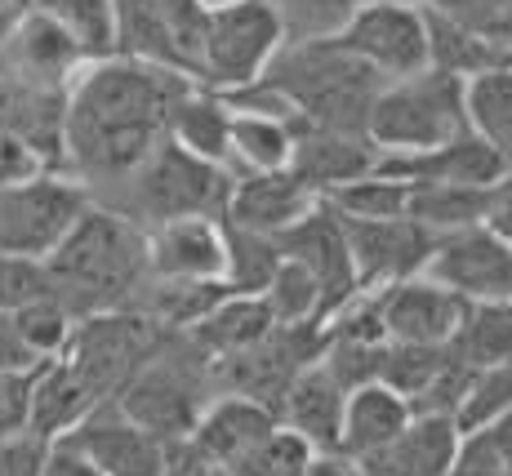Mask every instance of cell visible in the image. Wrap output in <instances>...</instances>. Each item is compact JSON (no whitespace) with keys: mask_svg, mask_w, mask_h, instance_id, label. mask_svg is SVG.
Masks as SVG:
<instances>
[{"mask_svg":"<svg viewBox=\"0 0 512 476\" xmlns=\"http://www.w3.org/2000/svg\"><path fill=\"white\" fill-rule=\"evenodd\" d=\"M196 81L170 67L107 54L94 58L67 85L63 174L94 196L125 183L165 143L174 103Z\"/></svg>","mask_w":512,"mask_h":476,"instance_id":"6da1fadb","label":"cell"},{"mask_svg":"<svg viewBox=\"0 0 512 476\" xmlns=\"http://www.w3.org/2000/svg\"><path fill=\"white\" fill-rule=\"evenodd\" d=\"M45 281L49 299L72 321L125 312L147 285V232L90 201V210L45 259Z\"/></svg>","mask_w":512,"mask_h":476,"instance_id":"7a4b0ae2","label":"cell"},{"mask_svg":"<svg viewBox=\"0 0 512 476\" xmlns=\"http://www.w3.org/2000/svg\"><path fill=\"white\" fill-rule=\"evenodd\" d=\"M254 85L272 89L299 125L343 134H366V116L383 89L379 76L339 45V36L285 41Z\"/></svg>","mask_w":512,"mask_h":476,"instance_id":"3957f363","label":"cell"},{"mask_svg":"<svg viewBox=\"0 0 512 476\" xmlns=\"http://www.w3.org/2000/svg\"><path fill=\"white\" fill-rule=\"evenodd\" d=\"M214 401H219V392H214L210 356L183 330H165L161 343L152 347V356L112 396L116 410L130 423H139L147 436H156L161 445L187 441Z\"/></svg>","mask_w":512,"mask_h":476,"instance_id":"277c9868","label":"cell"},{"mask_svg":"<svg viewBox=\"0 0 512 476\" xmlns=\"http://www.w3.org/2000/svg\"><path fill=\"white\" fill-rule=\"evenodd\" d=\"M228 196H232L228 170L196 161L192 152H183L179 143L165 138L125 183H116L112 192L94 196V205L130 218V223L143 227V232H152V227L179 223V218H219L223 223Z\"/></svg>","mask_w":512,"mask_h":476,"instance_id":"5b68a950","label":"cell"},{"mask_svg":"<svg viewBox=\"0 0 512 476\" xmlns=\"http://www.w3.org/2000/svg\"><path fill=\"white\" fill-rule=\"evenodd\" d=\"M464 85L468 81L441 72H419L410 81L383 85L366 116V138L383 156L432 152L455 138H468Z\"/></svg>","mask_w":512,"mask_h":476,"instance_id":"8992f818","label":"cell"},{"mask_svg":"<svg viewBox=\"0 0 512 476\" xmlns=\"http://www.w3.org/2000/svg\"><path fill=\"white\" fill-rule=\"evenodd\" d=\"M285 45V32L268 0H210L201 18L192 81L210 94L250 89L268 72L272 54Z\"/></svg>","mask_w":512,"mask_h":476,"instance_id":"52a82bcc","label":"cell"},{"mask_svg":"<svg viewBox=\"0 0 512 476\" xmlns=\"http://www.w3.org/2000/svg\"><path fill=\"white\" fill-rule=\"evenodd\" d=\"M161 334H165L161 325L147 321V316L134 312V307L85 316V321L72 325L58 361H63L67 370L81 379V388L103 405L130 383V374L152 356V347L161 343Z\"/></svg>","mask_w":512,"mask_h":476,"instance_id":"ba28073f","label":"cell"},{"mask_svg":"<svg viewBox=\"0 0 512 476\" xmlns=\"http://www.w3.org/2000/svg\"><path fill=\"white\" fill-rule=\"evenodd\" d=\"M85 210H90V192L67 174L45 170L0 187V254L45 263Z\"/></svg>","mask_w":512,"mask_h":476,"instance_id":"9c48e42d","label":"cell"},{"mask_svg":"<svg viewBox=\"0 0 512 476\" xmlns=\"http://www.w3.org/2000/svg\"><path fill=\"white\" fill-rule=\"evenodd\" d=\"M317 356H321V325L317 321L277 325L268 339H259L254 347H241V352L210 361L214 392L241 396V401H254L277 414L281 396L290 392V383L299 379Z\"/></svg>","mask_w":512,"mask_h":476,"instance_id":"30bf717a","label":"cell"},{"mask_svg":"<svg viewBox=\"0 0 512 476\" xmlns=\"http://www.w3.org/2000/svg\"><path fill=\"white\" fill-rule=\"evenodd\" d=\"M90 63L81 45L27 0H0V85L67 89Z\"/></svg>","mask_w":512,"mask_h":476,"instance_id":"8fae6325","label":"cell"},{"mask_svg":"<svg viewBox=\"0 0 512 476\" xmlns=\"http://www.w3.org/2000/svg\"><path fill=\"white\" fill-rule=\"evenodd\" d=\"M339 45L357 63H366L383 85L410 81V76L428 72V23H423V5L366 0L348 18V27L339 32Z\"/></svg>","mask_w":512,"mask_h":476,"instance_id":"7c38bea8","label":"cell"},{"mask_svg":"<svg viewBox=\"0 0 512 476\" xmlns=\"http://www.w3.org/2000/svg\"><path fill=\"white\" fill-rule=\"evenodd\" d=\"M339 227H343V241H348L361 294L423 276L432 250H437V232H428L415 218H343L339 214Z\"/></svg>","mask_w":512,"mask_h":476,"instance_id":"4fadbf2b","label":"cell"},{"mask_svg":"<svg viewBox=\"0 0 512 476\" xmlns=\"http://www.w3.org/2000/svg\"><path fill=\"white\" fill-rule=\"evenodd\" d=\"M464 303H512V245L486 223L437 236L428 272Z\"/></svg>","mask_w":512,"mask_h":476,"instance_id":"5bb4252c","label":"cell"},{"mask_svg":"<svg viewBox=\"0 0 512 476\" xmlns=\"http://www.w3.org/2000/svg\"><path fill=\"white\" fill-rule=\"evenodd\" d=\"M281 250V259L299 263L303 272L312 276L321 294V321H330L339 307H348L361 294L357 272H352V254L348 241H343L339 214L330 210L326 201H317V210H308L294 227H285L281 236H272Z\"/></svg>","mask_w":512,"mask_h":476,"instance_id":"9a60e30c","label":"cell"},{"mask_svg":"<svg viewBox=\"0 0 512 476\" xmlns=\"http://www.w3.org/2000/svg\"><path fill=\"white\" fill-rule=\"evenodd\" d=\"M370 299L388 343H450L468 312V303L459 294H450L446 285H437L432 276H410V281H397L388 290H374Z\"/></svg>","mask_w":512,"mask_h":476,"instance_id":"2e32d148","label":"cell"},{"mask_svg":"<svg viewBox=\"0 0 512 476\" xmlns=\"http://www.w3.org/2000/svg\"><path fill=\"white\" fill-rule=\"evenodd\" d=\"M58 441L72 445L98 476H161L165 472V445L156 436H147L139 423L125 419L112 401L90 410Z\"/></svg>","mask_w":512,"mask_h":476,"instance_id":"e0dca14e","label":"cell"},{"mask_svg":"<svg viewBox=\"0 0 512 476\" xmlns=\"http://www.w3.org/2000/svg\"><path fill=\"white\" fill-rule=\"evenodd\" d=\"M228 272V232L219 218H179L147 232V281L196 285L223 281Z\"/></svg>","mask_w":512,"mask_h":476,"instance_id":"ac0fdd59","label":"cell"},{"mask_svg":"<svg viewBox=\"0 0 512 476\" xmlns=\"http://www.w3.org/2000/svg\"><path fill=\"white\" fill-rule=\"evenodd\" d=\"M379 147L366 134H343V130H317V125H294V152H290V170L308 187L317 201H326L330 192L370 178L379 170Z\"/></svg>","mask_w":512,"mask_h":476,"instance_id":"d6986e66","label":"cell"},{"mask_svg":"<svg viewBox=\"0 0 512 476\" xmlns=\"http://www.w3.org/2000/svg\"><path fill=\"white\" fill-rule=\"evenodd\" d=\"M383 178H397L410 187H477L490 192L508 170L486 143L477 138H455L446 147H432V152H406V156H379Z\"/></svg>","mask_w":512,"mask_h":476,"instance_id":"ffe728a7","label":"cell"},{"mask_svg":"<svg viewBox=\"0 0 512 476\" xmlns=\"http://www.w3.org/2000/svg\"><path fill=\"white\" fill-rule=\"evenodd\" d=\"M308 210H317V196L299 183L290 170L277 174H232V196L223 223L254 236H281Z\"/></svg>","mask_w":512,"mask_h":476,"instance_id":"44dd1931","label":"cell"},{"mask_svg":"<svg viewBox=\"0 0 512 476\" xmlns=\"http://www.w3.org/2000/svg\"><path fill=\"white\" fill-rule=\"evenodd\" d=\"M459 450V428L437 414H415L383 450L357 459V476H446Z\"/></svg>","mask_w":512,"mask_h":476,"instance_id":"7402d4cb","label":"cell"},{"mask_svg":"<svg viewBox=\"0 0 512 476\" xmlns=\"http://www.w3.org/2000/svg\"><path fill=\"white\" fill-rule=\"evenodd\" d=\"M67 89L0 85V130L27 147L49 174H63Z\"/></svg>","mask_w":512,"mask_h":476,"instance_id":"603a6c76","label":"cell"},{"mask_svg":"<svg viewBox=\"0 0 512 476\" xmlns=\"http://www.w3.org/2000/svg\"><path fill=\"white\" fill-rule=\"evenodd\" d=\"M343 401L348 392L326 374V365L312 361L299 379L290 383V392L281 396L277 419L281 428L308 441L312 454H339V428H343Z\"/></svg>","mask_w":512,"mask_h":476,"instance_id":"cb8c5ba5","label":"cell"},{"mask_svg":"<svg viewBox=\"0 0 512 476\" xmlns=\"http://www.w3.org/2000/svg\"><path fill=\"white\" fill-rule=\"evenodd\" d=\"M277 428H281V419L272 410H263V405L241 401V396H219V401L201 414V423L192 428L187 441H192L210 463H219V468L232 472L245 454L259 450Z\"/></svg>","mask_w":512,"mask_h":476,"instance_id":"d4e9b609","label":"cell"},{"mask_svg":"<svg viewBox=\"0 0 512 476\" xmlns=\"http://www.w3.org/2000/svg\"><path fill=\"white\" fill-rule=\"evenodd\" d=\"M165 138L179 143L183 152H192L196 161L228 170V161H232V107L223 103L219 94H210V89L192 85L179 103H174Z\"/></svg>","mask_w":512,"mask_h":476,"instance_id":"484cf974","label":"cell"},{"mask_svg":"<svg viewBox=\"0 0 512 476\" xmlns=\"http://www.w3.org/2000/svg\"><path fill=\"white\" fill-rule=\"evenodd\" d=\"M415 419L410 405L397 392H388L383 383H366V388L348 392L343 401V428H339V454L343 459H366V454L383 450L406 423Z\"/></svg>","mask_w":512,"mask_h":476,"instance_id":"4316f807","label":"cell"},{"mask_svg":"<svg viewBox=\"0 0 512 476\" xmlns=\"http://www.w3.org/2000/svg\"><path fill=\"white\" fill-rule=\"evenodd\" d=\"M90 410H98V401L81 388V379H76V374L67 370L58 356H54V361H45L41 370L32 374V410H27V436H36V441L49 445V441H58V436L72 432Z\"/></svg>","mask_w":512,"mask_h":476,"instance_id":"83f0119b","label":"cell"},{"mask_svg":"<svg viewBox=\"0 0 512 476\" xmlns=\"http://www.w3.org/2000/svg\"><path fill=\"white\" fill-rule=\"evenodd\" d=\"M112 27H116V54L121 58H139V63L183 72L179 45H174V32L156 0H112Z\"/></svg>","mask_w":512,"mask_h":476,"instance_id":"f1b7e54d","label":"cell"},{"mask_svg":"<svg viewBox=\"0 0 512 476\" xmlns=\"http://www.w3.org/2000/svg\"><path fill=\"white\" fill-rule=\"evenodd\" d=\"M464 112L468 134L486 143L504 161V170H512V67L472 76L464 85Z\"/></svg>","mask_w":512,"mask_h":476,"instance_id":"f546056e","label":"cell"},{"mask_svg":"<svg viewBox=\"0 0 512 476\" xmlns=\"http://www.w3.org/2000/svg\"><path fill=\"white\" fill-rule=\"evenodd\" d=\"M272 330H277V321H272V312L263 307V299H223L205 321H196L192 330H183V334L201 347L210 361H219V356H232V352H241V347H254L259 339H268Z\"/></svg>","mask_w":512,"mask_h":476,"instance_id":"4dcf8cb0","label":"cell"},{"mask_svg":"<svg viewBox=\"0 0 512 476\" xmlns=\"http://www.w3.org/2000/svg\"><path fill=\"white\" fill-rule=\"evenodd\" d=\"M294 152V125L281 116L263 112H236L232 107V174H277L290 165Z\"/></svg>","mask_w":512,"mask_h":476,"instance_id":"1f68e13d","label":"cell"},{"mask_svg":"<svg viewBox=\"0 0 512 476\" xmlns=\"http://www.w3.org/2000/svg\"><path fill=\"white\" fill-rule=\"evenodd\" d=\"M450 352L468 370L512 361V303H468L464 321L450 339Z\"/></svg>","mask_w":512,"mask_h":476,"instance_id":"d6a6232c","label":"cell"},{"mask_svg":"<svg viewBox=\"0 0 512 476\" xmlns=\"http://www.w3.org/2000/svg\"><path fill=\"white\" fill-rule=\"evenodd\" d=\"M423 23H428V72L455 76V81H472V76L499 72V67H512L504 54H495L490 45H481L477 36L459 32L455 23L428 14L423 9Z\"/></svg>","mask_w":512,"mask_h":476,"instance_id":"836d02e7","label":"cell"},{"mask_svg":"<svg viewBox=\"0 0 512 476\" xmlns=\"http://www.w3.org/2000/svg\"><path fill=\"white\" fill-rule=\"evenodd\" d=\"M450 370V343H437V347H419V343H388L383 347V370H379V383L388 392H397L401 401L415 405L437 388V379Z\"/></svg>","mask_w":512,"mask_h":476,"instance_id":"e575fe53","label":"cell"},{"mask_svg":"<svg viewBox=\"0 0 512 476\" xmlns=\"http://www.w3.org/2000/svg\"><path fill=\"white\" fill-rule=\"evenodd\" d=\"M486 201L490 192H477V187H410L406 218L446 236V232H459V227L486 223Z\"/></svg>","mask_w":512,"mask_h":476,"instance_id":"d590c367","label":"cell"},{"mask_svg":"<svg viewBox=\"0 0 512 476\" xmlns=\"http://www.w3.org/2000/svg\"><path fill=\"white\" fill-rule=\"evenodd\" d=\"M32 9H41L45 18H54L76 45L90 58L116 54V27H112V0H27Z\"/></svg>","mask_w":512,"mask_h":476,"instance_id":"8d00e7d4","label":"cell"},{"mask_svg":"<svg viewBox=\"0 0 512 476\" xmlns=\"http://www.w3.org/2000/svg\"><path fill=\"white\" fill-rule=\"evenodd\" d=\"M223 232H228V272H223V285L232 290V299H259L281 263L277 241L241 232V227H228V223H223Z\"/></svg>","mask_w":512,"mask_h":476,"instance_id":"74e56055","label":"cell"},{"mask_svg":"<svg viewBox=\"0 0 512 476\" xmlns=\"http://www.w3.org/2000/svg\"><path fill=\"white\" fill-rule=\"evenodd\" d=\"M423 9L477 36L481 45H490L512 63V0H423Z\"/></svg>","mask_w":512,"mask_h":476,"instance_id":"f35d334b","label":"cell"},{"mask_svg":"<svg viewBox=\"0 0 512 476\" xmlns=\"http://www.w3.org/2000/svg\"><path fill=\"white\" fill-rule=\"evenodd\" d=\"M504 414H512V361L504 365H486L468 379L464 396H459V410H455V428L459 436L481 432L490 423H499Z\"/></svg>","mask_w":512,"mask_h":476,"instance_id":"ab89813d","label":"cell"},{"mask_svg":"<svg viewBox=\"0 0 512 476\" xmlns=\"http://www.w3.org/2000/svg\"><path fill=\"white\" fill-rule=\"evenodd\" d=\"M268 5L277 14L285 41H326L348 27V18L366 0H268Z\"/></svg>","mask_w":512,"mask_h":476,"instance_id":"60d3db41","label":"cell"},{"mask_svg":"<svg viewBox=\"0 0 512 476\" xmlns=\"http://www.w3.org/2000/svg\"><path fill=\"white\" fill-rule=\"evenodd\" d=\"M259 299H263V307L272 312V321H277V325H308V321L321 325V294H317V285H312V276L303 272L299 263H290V259L277 263V272H272L268 290H263Z\"/></svg>","mask_w":512,"mask_h":476,"instance_id":"b9f144b4","label":"cell"},{"mask_svg":"<svg viewBox=\"0 0 512 476\" xmlns=\"http://www.w3.org/2000/svg\"><path fill=\"white\" fill-rule=\"evenodd\" d=\"M330 210H339L343 218H406L410 205V183H397V178H357V183L339 187V192L326 196Z\"/></svg>","mask_w":512,"mask_h":476,"instance_id":"7bdbcfd3","label":"cell"},{"mask_svg":"<svg viewBox=\"0 0 512 476\" xmlns=\"http://www.w3.org/2000/svg\"><path fill=\"white\" fill-rule=\"evenodd\" d=\"M446 476H512V414L481 432L459 436L455 463Z\"/></svg>","mask_w":512,"mask_h":476,"instance_id":"ee69618b","label":"cell"},{"mask_svg":"<svg viewBox=\"0 0 512 476\" xmlns=\"http://www.w3.org/2000/svg\"><path fill=\"white\" fill-rule=\"evenodd\" d=\"M308 441L294 436L290 428H277L259 450H250L241 463L232 468V476H303L308 472Z\"/></svg>","mask_w":512,"mask_h":476,"instance_id":"f6af8a7d","label":"cell"},{"mask_svg":"<svg viewBox=\"0 0 512 476\" xmlns=\"http://www.w3.org/2000/svg\"><path fill=\"white\" fill-rule=\"evenodd\" d=\"M14 325H18V334H23V343L32 347L41 361H54V356L63 352V343H67V334H72L76 321L54 299H36V303L18 307Z\"/></svg>","mask_w":512,"mask_h":476,"instance_id":"bcb514c9","label":"cell"},{"mask_svg":"<svg viewBox=\"0 0 512 476\" xmlns=\"http://www.w3.org/2000/svg\"><path fill=\"white\" fill-rule=\"evenodd\" d=\"M36 299H49L45 263L0 254V312H18V307H27Z\"/></svg>","mask_w":512,"mask_h":476,"instance_id":"7dc6e473","label":"cell"},{"mask_svg":"<svg viewBox=\"0 0 512 476\" xmlns=\"http://www.w3.org/2000/svg\"><path fill=\"white\" fill-rule=\"evenodd\" d=\"M36 370H41V365H36ZM32 374H0V441H9V436H27Z\"/></svg>","mask_w":512,"mask_h":476,"instance_id":"c3c4849f","label":"cell"},{"mask_svg":"<svg viewBox=\"0 0 512 476\" xmlns=\"http://www.w3.org/2000/svg\"><path fill=\"white\" fill-rule=\"evenodd\" d=\"M45 441L36 436H9L0 441V476H41L45 468Z\"/></svg>","mask_w":512,"mask_h":476,"instance_id":"681fc988","label":"cell"},{"mask_svg":"<svg viewBox=\"0 0 512 476\" xmlns=\"http://www.w3.org/2000/svg\"><path fill=\"white\" fill-rule=\"evenodd\" d=\"M36 365H45V361L23 343L14 312H0V374H32Z\"/></svg>","mask_w":512,"mask_h":476,"instance_id":"f907efd6","label":"cell"},{"mask_svg":"<svg viewBox=\"0 0 512 476\" xmlns=\"http://www.w3.org/2000/svg\"><path fill=\"white\" fill-rule=\"evenodd\" d=\"M36 174H45V165L36 161L18 138H9L5 130H0V187L23 183V178H36Z\"/></svg>","mask_w":512,"mask_h":476,"instance_id":"816d5d0a","label":"cell"},{"mask_svg":"<svg viewBox=\"0 0 512 476\" xmlns=\"http://www.w3.org/2000/svg\"><path fill=\"white\" fill-rule=\"evenodd\" d=\"M486 227L495 236H504L512 245V170L490 187V201H486Z\"/></svg>","mask_w":512,"mask_h":476,"instance_id":"f5cc1de1","label":"cell"},{"mask_svg":"<svg viewBox=\"0 0 512 476\" xmlns=\"http://www.w3.org/2000/svg\"><path fill=\"white\" fill-rule=\"evenodd\" d=\"M41 476H98V472H94L90 463L81 459V454L72 450V445H63V441H49Z\"/></svg>","mask_w":512,"mask_h":476,"instance_id":"db71d44e","label":"cell"},{"mask_svg":"<svg viewBox=\"0 0 512 476\" xmlns=\"http://www.w3.org/2000/svg\"><path fill=\"white\" fill-rule=\"evenodd\" d=\"M303 476H357V463L343 459V454H312Z\"/></svg>","mask_w":512,"mask_h":476,"instance_id":"11a10c76","label":"cell"},{"mask_svg":"<svg viewBox=\"0 0 512 476\" xmlns=\"http://www.w3.org/2000/svg\"><path fill=\"white\" fill-rule=\"evenodd\" d=\"M383 5H423V0H383Z\"/></svg>","mask_w":512,"mask_h":476,"instance_id":"9f6ffc18","label":"cell"}]
</instances>
